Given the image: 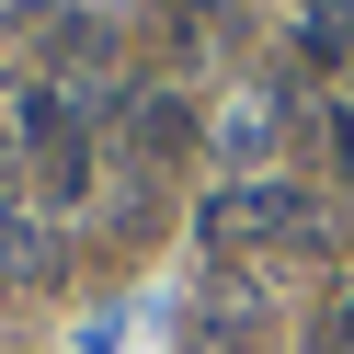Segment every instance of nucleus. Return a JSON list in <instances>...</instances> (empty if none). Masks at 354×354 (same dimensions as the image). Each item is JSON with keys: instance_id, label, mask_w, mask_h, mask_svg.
<instances>
[{"instance_id": "nucleus-2", "label": "nucleus", "mask_w": 354, "mask_h": 354, "mask_svg": "<svg viewBox=\"0 0 354 354\" xmlns=\"http://www.w3.org/2000/svg\"><path fill=\"white\" fill-rule=\"evenodd\" d=\"M263 240H320L297 183H229L206 206V252H263Z\"/></svg>"}, {"instance_id": "nucleus-1", "label": "nucleus", "mask_w": 354, "mask_h": 354, "mask_svg": "<svg viewBox=\"0 0 354 354\" xmlns=\"http://www.w3.org/2000/svg\"><path fill=\"white\" fill-rule=\"evenodd\" d=\"M24 160H35V183H46V206H80L92 138H80V103L69 92H24Z\"/></svg>"}]
</instances>
